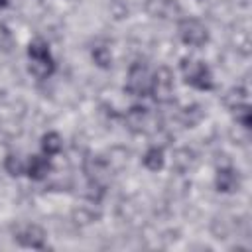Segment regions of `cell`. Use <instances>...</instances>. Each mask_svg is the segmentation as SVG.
<instances>
[{"mask_svg": "<svg viewBox=\"0 0 252 252\" xmlns=\"http://www.w3.org/2000/svg\"><path fill=\"white\" fill-rule=\"evenodd\" d=\"M28 59H30L28 69L35 79H47L55 71V61L49 53V45L41 37L33 39L28 45Z\"/></svg>", "mask_w": 252, "mask_h": 252, "instance_id": "obj_1", "label": "cell"}, {"mask_svg": "<svg viewBox=\"0 0 252 252\" xmlns=\"http://www.w3.org/2000/svg\"><path fill=\"white\" fill-rule=\"evenodd\" d=\"M181 75L187 85L199 89V91H211L213 89V75L205 61L197 59H183L181 61Z\"/></svg>", "mask_w": 252, "mask_h": 252, "instance_id": "obj_2", "label": "cell"}, {"mask_svg": "<svg viewBox=\"0 0 252 252\" xmlns=\"http://www.w3.org/2000/svg\"><path fill=\"white\" fill-rule=\"evenodd\" d=\"M152 71L146 63L138 61L130 67L128 71V77H126V85H124V91L132 96H146L150 94V89H152Z\"/></svg>", "mask_w": 252, "mask_h": 252, "instance_id": "obj_3", "label": "cell"}, {"mask_svg": "<svg viewBox=\"0 0 252 252\" xmlns=\"http://www.w3.org/2000/svg\"><path fill=\"white\" fill-rule=\"evenodd\" d=\"M179 37L183 39V43L193 45V47H201L209 41V32L205 28V24H201L197 18H183L177 26Z\"/></svg>", "mask_w": 252, "mask_h": 252, "instance_id": "obj_4", "label": "cell"}, {"mask_svg": "<svg viewBox=\"0 0 252 252\" xmlns=\"http://www.w3.org/2000/svg\"><path fill=\"white\" fill-rule=\"evenodd\" d=\"M173 75L167 67H159L154 75H152V89L150 94H154V98L158 102H169L173 98Z\"/></svg>", "mask_w": 252, "mask_h": 252, "instance_id": "obj_5", "label": "cell"}, {"mask_svg": "<svg viewBox=\"0 0 252 252\" xmlns=\"http://www.w3.org/2000/svg\"><path fill=\"white\" fill-rule=\"evenodd\" d=\"M126 122L134 132H152L158 128V118L146 106H132L126 114Z\"/></svg>", "mask_w": 252, "mask_h": 252, "instance_id": "obj_6", "label": "cell"}, {"mask_svg": "<svg viewBox=\"0 0 252 252\" xmlns=\"http://www.w3.org/2000/svg\"><path fill=\"white\" fill-rule=\"evenodd\" d=\"M144 8L150 16L161 20H173L181 16V6L177 4V0H146Z\"/></svg>", "mask_w": 252, "mask_h": 252, "instance_id": "obj_7", "label": "cell"}, {"mask_svg": "<svg viewBox=\"0 0 252 252\" xmlns=\"http://www.w3.org/2000/svg\"><path fill=\"white\" fill-rule=\"evenodd\" d=\"M22 246L26 248H43V242H45V232L41 226L37 224H24L16 236H14Z\"/></svg>", "mask_w": 252, "mask_h": 252, "instance_id": "obj_8", "label": "cell"}, {"mask_svg": "<svg viewBox=\"0 0 252 252\" xmlns=\"http://www.w3.org/2000/svg\"><path fill=\"white\" fill-rule=\"evenodd\" d=\"M49 171H51V163H49V159L43 158V156H32L30 161H28V165H26V173H28V177L33 179V181L45 179Z\"/></svg>", "mask_w": 252, "mask_h": 252, "instance_id": "obj_9", "label": "cell"}, {"mask_svg": "<svg viewBox=\"0 0 252 252\" xmlns=\"http://www.w3.org/2000/svg\"><path fill=\"white\" fill-rule=\"evenodd\" d=\"M217 189L222 193H232L238 189V175L230 167H222L217 173Z\"/></svg>", "mask_w": 252, "mask_h": 252, "instance_id": "obj_10", "label": "cell"}, {"mask_svg": "<svg viewBox=\"0 0 252 252\" xmlns=\"http://www.w3.org/2000/svg\"><path fill=\"white\" fill-rule=\"evenodd\" d=\"M63 148V140L57 132H47L43 138H41V150L45 156H55L59 154Z\"/></svg>", "mask_w": 252, "mask_h": 252, "instance_id": "obj_11", "label": "cell"}, {"mask_svg": "<svg viewBox=\"0 0 252 252\" xmlns=\"http://www.w3.org/2000/svg\"><path fill=\"white\" fill-rule=\"evenodd\" d=\"M144 165L150 169V171H158V169H161L163 167V150L161 148H158V146H154V148H150L146 154H144Z\"/></svg>", "mask_w": 252, "mask_h": 252, "instance_id": "obj_12", "label": "cell"}, {"mask_svg": "<svg viewBox=\"0 0 252 252\" xmlns=\"http://www.w3.org/2000/svg\"><path fill=\"white\" fill-rule=\"evenodd\" d=\"M93 59H94V63H96L98 67H102V69H108V67L112 65L110 49L104 47V45H96V47H93Z\"/></svg>", "mask_w": 252, "mask_h": 252, "instance_id": "obj_13", "label": "cell"}, {"mask_svg": "<svg viewBox=\"0 0 252 252\" xmlns=\"http://www.w3.org/2000/svg\"><path fill=\"white\" fill-rule=\"evenodd\" d=\"M4 167H6V171H8L10 175H14V177H18V175H22V173L26 171V165H24V161H22L18 156H14V154H10V156L6 158V161H4Z\"/></svg>", "mask_w": 252, "mask_h": 252, "instance_id": "obj_14", "label": "cell"}, {"mask_svg": "<svg viewBox=\"0 0 252 252\" xmlns=\"http://www.w3.org/2000/svg\"><path fill=\"white\" fill-rule=\"evenodd\" d=\"M232 110H234L236 122H240L244 128H248L250 126V106L248 104H236Z\"/></svg>", "mask_w": 252, "mask_h": 252, "instance_id": "obj_15", "label": "cell"}, {"mask_svg": "<svg viewBox=\"0 0 252 252\" xmlns=\"http://www.w3.org/2000/svg\"><path fill=\"white\" fill-rule=\"evenodd\" d=\"M6 6H8V0H0V10L6 8Z\"/></svg>", "mask_w": 252, "mask_h": 252, "instance_id": "obj_16", "label": "cell"}]
</instances>
